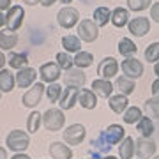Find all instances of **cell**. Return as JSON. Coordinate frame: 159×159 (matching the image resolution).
<instances>
[{"mask_svg":"<svg viewBox=\"0 0 159 159\" xmlns=\"http://www.w3.org/2000/svg\"><path fill=\"white\" fill-rule=\"evenodd\" d=\"M66 124V115L62 110L58 108H50L43 113V125L46 127V131L51 133H58Z\"/></svg>","mask_w":159,"mask_h":159,"instance_id":"7a4b0ae2","label":"cell"},{"mask_svg":"<svg viewBox=\"0 0 159 159\" xmlns=\"http://www.w3.org/2000/svg\"><path fill=\"white\" fill-rule=\"evenodd\" d=\"M16 85V76L9 69L0 71V92H11Z\"/></svg>","mask_w":159,"mask_h":159,"instance_id":"44dd1931","label":"cell"},{"mask_svg":"<svg viewBox=\"0 0 159 159\" xmlns=\"http://www.w3.org/2000/svg\"><path fill=\"white\" fill-rule=\"evenodd\" d=\"M111 150V145L106 142V138L102 136V133H99V136L94 138L90 142V156L92 157H102Z\"/></svg>","mask_w":159,"mask_h":159,"instance_id":"5bb4252c","label":"cell"},{"mask_svg":"<svg viewBox=\"0 0 159 159\" xmlns=\"http://www.w3.org/2000/svg\"><path fill=\"white\" fill-rule=\"evenodd\" d=\"M110 20H111V11L106 6L97 7L96 11H94V21H96L97 27H104Z\"/></svg>","mask_w":159,"mask_h":159,"instance_id":"1f68e13d","label":"cell"},{"mask_svg":"<svg viewBox=\"0 0 159 159\" xmlns=\"http://www.w3.org/2000/svg\"><path fill=\"white\" fill-rule=\"evenodd\" d=\"M11 159H30V157H29V156H27V154L20 152V154H14V156H12Z\"/></svg>","mask_w":159,"mask_h":159,"instance_id":"ee69618b","label":"cell"},{"mask_svg":"<svg viewBox=\"0 0 159 159\" xmlns=\"http://www.w3.org/2000/svg\"><path fill=\"white\" fill-rule=\"evenodd\" d=\"M0 97H2V92H0Z\"/></svg>","mask_w":159,"mask_h":159,"instance_id":"db71d44e","label":"cell"},{"mask_svg":"<svg viewBox=\"0 0 159 159\" xmlns=\"http://www.w3.org/2000/svg\"><path fill=\"white\" fill-rule=\"evenodd\" d=\"M60 2H62V4H71L73 0H60Z\"/></svg>","mask_w":159,"mask_h":159,"instance_id":"f907efd6","label":"cell"},{"mask_svg":"<svg viewBox=\"0 0 159 159\" xmlns=\"http://www.w3.org/2000/svg\"><path fill=\"white\" fill-rule=\"evenodd\" d=\"M136 131L143 138H150L154 134V122L150 117H142L136 124Z\"/></svg>","mask_w":159,"mask_h":159,"instance_id":"f1b7e54d","label":"cell"},{"mask_svg":"<svg viewBox=\"0 0 159 159\" xmlns=\"http://www.w3.org/2000/svg\"><path fill=\"white\" fill-rule=\"evenodd\" d=\"M89 159H94V157H89Z\"/></svg>","mask_w":159,"mask_h":159,"instance_id":"11a10c76","label":"cell"},{"mask_svg":"<svg viewBox=\"0 0 159 159\" xmlns=\"http://www.w3.org/2000/svg\"><path fill=\"white\" fill-rule=\"evenodd\" d=\"M143 110H145V117H150V119H159V97H150L145 101L143 104Z\"/></svg>","mask_w":159,"mask_h":159,"instance_id":"4dcf8cb0","label":"cell"},{"mask_svg":"<svg viewBox=\"0 0 159 159\" xmlns=\"http://www.w3.org/2000/svg\"><path fill=\"white\" fill-rule=\"evenodd\" d=\"M78 102L85 110H94L96 104H97V96L94 94V90H90V89H80Z\"/></svg>","mask_w":159,"mask_h":159,"instance_id":"ffe728a7","label":"cell"},{"mask_svg":"<svg viewBox=\"0 0 159 159\" xmlns=\"http://www.w3.org/2000/svg\"><path fill=\"white\" fill-rule=\"evenodd\" d=\"M62 92L64 90L60 89V85L55 81V83H50V87L46 89V97H48V101H50V102H58V101H60Z\"/></svg>","mask_w":159,"mask_h":159,"instance_id":"8d00e7d4","label":"cell"},{"mask_svg":"<svg viewBox=\"0 0 159 159\" xmlns=\"http://www.w3.org/2000/svg\"><path fill=\"white\" fill-rule=\"evenodd\" d=\"M6 145L9 150H12L14 154H20V152H25L30 145V136L29 133L25 131H20V129H12L6 138Z\"/></svg>","mask_w":159,"mask_h":159,"instance_id":"6da1fadb","label":"cell"},{"mask_svg":"<svg viewBox=\"0 0 159 159\" xmlns=\"http://www.w3.org/2000/svg\"><path fill=\"white\" fill-rule=\"evenodd\" d=\"M0 159H7V150L0 145Z\"/></svg>","mask_w":159,"mask_h":159,"instance_id":"bcb514c9","label":"cell"},{"mask_svg":"<svg viewBox=\"0 0 159 159\" xmlns=\"http://www.w3.org/2000/svg\"><path fill=\"white\" fill-rule=\"evenodd\" d=\"M102 136L106 138V142L113 147V145H119L122 140L125 138V133H124V127L119 124H111L108 125L106 129L102 131Z\"/></svg>","mask_w":159,"mask_h":159,"instance_id":"9a60e30c","label":"cell"},{"mask_svg":"<svg viewBox=\"0 0 159 159\" xmlns=\"http://www.w3.org/2000/svg\"><path fill=\"white\" fill-rule=\"evenodd\" d=\"M62 46L67 53H78V51H81V39H80L78 35H73V34L64 35Z\"/></svg>","mask_w":159,"mask_h":159,"instance_id":"d4e9b609","label":"cell"},{"mask_svg":"<svg viewBox=\"0 0 159 159\" xmlns=\"http://www.w3.org/2000/svg\"><path fill=\"white\" fill-rule=\"evenodd\" d=\"M39 76L44 83H55L60 78V67L57 62H46L41 66L39 69Z\"/></svg>","mask_w":159,"mask_h":159,"instance_id":"4fadbf2b","label":"cell"},{"mask_svg":"<svg viewBox=\"0 0 159 159\" xmlns=\"http://www.w3.org/2000/svg\"><path fill=\"white\" fill-rule=\"evenodd\" d=\"M4 25H6V14H4V12H0V29H2Z\"/></svg>","mask_w":159,"mask_h":159,"instance_id":"7dc6e473","label":"cell"},{"mask_svg":"<svg viewBox=\"0 0 159 159\" xmlns=\"http://www.w3.org/2000/svg\"><path fill=\"white\" fill-rule=\"evenodd\" d=\"M97 35H99V27L96 25L94 20H81L78 23V37L81 41H85V43H92V41L97 39Z\"/></svg>","mask_w":159,"mask_h":159,"instance_id":"277c9868","label":"cell"},{"mask_svg":"<svg viewBox=\"0 0 159 159\" xmlns=\"http://www.w3.org/2000/svg\"><path fill=\"white\" fill-rule=\"evenodd\" d=\"M25 4H29V6H34V4H41V0H23Z\"/></svg>","mask_w":159,"mask_h":159,"instance_id":"c3c4849f","label":"cell"},{"mask_svg":"<svg viewBox=\"0 0 159 159\" xmlns=\"http://www.w3.org/2000/svg\"><path fill=\"white\" fill-rule=\"evenodd\" d=\"M152 159H159V156H156V157H152Z\"/></svg>","mask_w":159,"mask_h":159,"instance_id":"f5cc1de1","label":"cell"},{"mask_svg":"<svg viewBox=\"0 0 159 159\" xmlns=\"http://www.w3.org/2000/svg\"><path fill=\"white\" fill-rule=\"evenodd\" d=\"M85 80H87L85 73H83L80 67L67 69V71L64 73V76H62L64 85L66 87H76V89H80V87L85 85Z\"/></svg>","mask_w":159,"mask_h":159,"instance_id":"8fae6325","label":"cell"},{"mask_svg":"<svg viewBox=\"0 0 159 159\" xmlns=\"http://www.w3.org/2000/svg\"><path fill=\"white\" fill-rule=\"evenodd\" d=\"M133 156H134V140L127 136L119 145V159H133Z\"/></svg>","mask_w":159,"mask_h":159,"instance_id":"cb8c5ba5","label":"cell"},{"mask_svg":"<svg viewBox=\"0 0 159 159\" xmlns=\"http://www.w3.org/2000/svg\"><path fill=\"white\" fill-rule=\"evenodd\" d=\"M55 60H57L58 67L64 69V71H67V69H71L74 66V58L69 55L67 51H62V53H57V57H55Z\"/></svg>","mask_w":159,"mask_h":159,"instance_id":"d590c367","label":"cell"},{"mask_svg":"<svg viewBox=\"0 0 159 159\" xmlns=\"http://www.w3.org/2000/svg\"><path fill=\"white\" fill-rule=\"evenodd\" d=\"M50 156L51 159H73V150L62 142H53L50 145Z\"/></svg>","mask_w":159,"mask_h":159,"instance_id":"ac0fdd59","label":"cell"},{"mask_svg":"<svg viewBox=\"0 0 159 159\" xmlns=\"http://www.w3.org/2000/svg\"><path fill=\"white\" fill-rule=\"evenodd\" d=\"M110 110L113 111V113H124L125 110H127V96H124V94H117V96H111L110 97Z\"/></svg>","mask_w":159,"mask_h":159,"instance_id":"603a6c76","label":"cell"},{"mask_svg":"<svg viewBox=\"0 0 159 159\" xmlns=\"http://www.w3.org/2000/svg\"><path fill=\"white\" fill-rule=\"evenodd\" d=\"M150 18H152L154 21L159 23V2H156V4L150 6Z\"/></svg>","mask_w":159,"mask_h":159,"instance_id":"ab89813d","label":"cell"},{"mask_svg":"<svg viewBox=\"0 0 159 159\" xmlns=\"http://www.w3.org/2000/svg\"><path fill=\"white\" fill-rule=\"evenodd\" d=\"M18 43V34H14V32H0V50H12L14 46H16Z\"/></svg>","mask_w":159,"mask_h":159,"instance_id":"f546056e","label":"cell"},{"mask_svg":"<svg viewBox=\"0 0 159 159\" xmlns=\"http://www.w3.org/2000/svg\"><path fill=\"white\" fill-rule=\"evenodd\" d=\"M92 62H94V55L89 53V51H78V53L74 55V66L80 67V69L89 67Z\"/></svg>","mask_w":159,"mask_h":159,"instance_id":"e575fe53","label":"cell"},{"mask_svg":"<svg viewBox=\"0 0 159 159\" xmlns=\"http://www.w3.org/2000/svg\"><path fill=\"white\" fill-rule=\"evenodd\" d=\"M136 51H138L136 44H134L129 37H122V39H120V43H119V53L122 55V57L131 58V57H134V55H136Z\"/></svg>","mask_w":159,"mask_h":159,"instance_id":"484cf974","label":"cell"},{"mask_svg":"<svg viewBox=\"0 0 159 159\" xmlns=\"http://www.w3.org/2000/svg\"><path fill=\"white\" fill-rule=\"evenodd\" d=\"M156 152V143L150 138L140 136L138 140H134V154L138 156V159H148L152 157Z\"/></svg>","mask_w":159,"mask_h":159,"instance_id":"9c48e42d","label":"cell"},{"mask_svg":"<svg viewBox=\"0 0 159 159\" xmlns=\"http://www.w3.org/2000/svg\"><path fill=\"white\" fill-rule=\"evenodd\" d=\"M11 0H0V12H4V11H9L11 9Z\"/></svg>","mask_w":159,"mask_h":159,"instance_id":"60d3db41","label":"cell"},{"mask_svg":"<svg viewBox=\"0 0 159 159\" xmlns=\"http://www.w3.org/2000/svg\"><path fill=\"white\" fill-rule=\"evenodd\" d=\"M41 124H43V113L32 111V113L29 115V119H27V131H29L30 134H34V133L39 131Z\"/></svg>","mask_w":159,"mask_h":159,"instance_id":"d6a6232c","label":"cell"},{"mask_svg":"<svg viewBox=\"0 0 159 159\" xmlns=\"http://www.w3.org/2000/svg\"><path fill=\"white\" fill-rule=\"evenodd\" d=\"M110 21L113 23L117 29H122L129 23V11L124 9V7H117V9L111 11V20Z\"/></svg>","mask_w":159,"mask_h":159,"instance_id":"7402d4cb","label":"cell"},{"mask_svg":"<svg viewBox=\"0 0 159 159\" xmlns=\"http://www.w3.org/2000/svg\"><path fill=\"white\" fill-rule=\"evenodd\" d=\"M23 16H25V11H23L21 6H12L9 11L6 12V27L9 32H16L23 23Z\"/></svg>","mask_w":159,"mask_h":159,"instance_id":"8992f818","label":"cell"},{"mask_svg":"<svg viewBox=\"0 0 159 159\" xmlns=\"http://www.w3.org/2000/svg\"><path fill=\"white\" fill-rule=\"evenodd\" d=\"M35 78H37V73H35L34 67H25L20 69L16 74V85L20 89H29V87L34 85Z\"/></svg>","mask_w":159,"mask_h":159,"instance_id":"e0dca14e","label":"cell"},{"mask_svg":"<svg viewBox=\"0 0 159 159\" xmlns=\"http://www.w3.org/2000/svg\"><path fill=\"white\" fill-rule=\"evenodd\" d=\"M117 73H119V62H117L113 57L102 58L101 62H99V66H97V74H99L102 80L115 78Z\"/></svg>","mask_w":159,"mask_h":159,"instance_id":"52a82bcc","label":"cell"},{"mask_svg":"<svg viewBox=\"0 0 159 159\" xmlns=\"http://www.w3.org/2000/svg\"><path fill=\"white\" fill-rule=\"evenodd\" d=\"M120 69H122L124 76H127V78H131V80H136V78H140V76L143 74L142 60H138V58H134V57L125 58L124 62L120 64Z\"/></svg>","mask_w":159,"mask_h":159,"instance_id":"ba28073f","label":"cell"},{"mask_svg":"<svg viewBox=\"0 0 159 159\" xmlns=\"http://www.w3.org/2000/svg\"><path fill=\"white\" fill-rule=\"evenodd\" d=\"M64 142L67 143V145H81L83 143V140H85L87 136V131H85V125L83 124H73L69 125V127H66V131H64Z\"/></svg>","mask_w":159,"mask_h":159,"instance_id":"3957f363","label":"cell"},{"mask_svg":"<svg viewBox=\"0 0 159 159\" xmlns=\"http://www.w3.org/2000/svg\"><path fill=\"white\" fill-rule=\"evenodd\" d=\"M7 62H9V66L12 69H18V71L29 67V57H27V53H11L7 57Z\"/></svg>","mask_w":159,"mask_h":159,"instance_id":"4316f807","label":"cell"},{"mask_svg":"<svg viewBox=\"0 0 159 159\" xmlns=\"http://www.w3.org/2000/svg\"><path fill=\"white\" fill-rule=\"evenodd\" d=\"M152 94H154L156 97H159V78L152 83Z\"/></svg>","mask_w":159,"mask_h":159,"instance_id":"b9f144b4","label":"cell"},{"mask_svg":"<svg viewBox=\"0 0 159 159\" xmlns=\"http://www.w3.org/2000/svg\"><path fill=\"white\" fill-rule=\"evenodd\" d=\"M78 96H80V89L76 87H67L64 89L62 96H60V110H71L74 108V104L78 102Z\"/></svg>","mask_w":159,"mask_h":159,"instance_id":"2e32d148","label":"cell"},{"mask_svg":"<svg viewBox=\"0 0 159 159\" xmlns=\"http://www.w3.org/2000/svg\"><path fill=\"white\" fill-rule=\"evenodd\" d=\"M115 87H117V90H119L120 94H124V96L133 94V90L136 89V85H134V80L127 78V76H119V78H117V83H115Z\"/></svg>","mask_w":159,"mask_h":159,"instance_id":"83f0119b","label":"cell"},{"mask_svg":"<svg viewBox=\"0 0 159 159\" xmlns=\"http://www.w3.org/2000/svg\"><path fill=\"white\" fill-rule=\"evenodd\" d=\"M145 62H159V43H152L145 50Z\"/></svg>","mask_w":159,"mask_h":159,"instance_id":"74e56055","label":"cell"},{"mask_svg":"<svg viewBox=\"0 0 159 159\" xmlns=\"http://www.w3.org/2000/svg\"><path fill=\"white\" fill-rule=\"evenodd\" d=\"M7 62V58L4 57V53H2V51H0V71H2V69H4V64Z\"/></svg>","mask_w":159,"mask_h":159,"instance_id":"f6af8a7d","label":"cell"},{"mask_svg":"<svg viewBox=\"0 0 159 159\" xmlns=\"http://www.w3.org/2000/svg\"><path fill=\"white\" fill-rule=\"evenodd\" d=\"M154 73L157 74V78H159V62H156V64H154Z\"/></svg>","mask_w":159,"mask_h":159,"instance_id":"681fc988","label":"cell"},{"mask_svg":"<svg viewBox=\"0 0 159 159\" xmlns=\"http://www.w3.org/2000/svg\"><path fill=\"white\" fill-rule=\"evenodd\" d=\"M57 21L62 29H73L74 25L80 21V12L74 7H62L57 12Z\"/></svg>","mask_w":159,"mask_h":159,"instance_id":"5b68a950","label":"cell"},{"mask_svg":"<svg viewBox=\"0 0 159 159\" xmlns=\"http://www.w3.org/2000/svg\"><path fill=\"white\" fill-rule=\"evenodd\" d=\"M127 6H129L131 11H145L147 7L152 6V0H127Z\"/></svg>","mask_w":159,"mask_h":159,"instance_id":"f35d334b","label":"cell"},{"mask_svg":"<svg viewBox=\"0 0 159 159\" xmlns=\"http://www.w3.org/2000/svg\"><path fill=\"white\" fill-rule=\"evenodd\" d=\"M143 117V111L142 108H138V106H131V108H127L124 111V122L125 124H138V120Z\"/></svg>","mask_w":159,"mask_h":159,"instance_id":"836d02e7","label":"cell"},{"mask_svg":"<svg viewBox=\"0 0 159 159\" xmlns=\"http://www.w3.org/2000/svg\"><path fill=\"white\" fill-rule=\"evenodd\" d=\"M127 29H129V32L133 35L143 37V35H147L148 30H150V21H148V18H145V16L133 18V20L127 23Z\"/></svg>","mask_w":159,"mask_h":159,"instance_id":"7c38bea8","label":"cell"},{"mask_svg":"<svg viewBox=\"0 0 159 159\" xmlns=\"http://www.w3.org/2000/svg\"><path fill=\"white\" fill-rule=\"evenodd\" d=\"M57 0H41V6H44V7H51L53 4H55Z\"/></svg>","mask_w":159,"mask_h":159,"instance_id":"7bdbcfd3","label":"cell"},{"mask_svg":"<svg viewBox=\"0 0 159 159\" xmlns=\"http://www.w3.org/2000/svg\"><path fill=\"white\" fill-rule=\"evenodd\" d=\"M43 92H44V85H43V83H34L32 89H29V90L23 94L21 102L27 106V108H35V106L41 102Z\"/></svg>","mask_w":159,"mask_h":159,"instance_id":"30bf717a","label":"cell"},{"mask_svg":"<svg viewBox=\"0 0 159 159\" xmlns=\"http://www.w3.org/2000/svg\"><path fill=\"white\" fill-rule=\"evenodd\" d=\"M104 159H117V157H115V156H106Z\"/></svg>","mask_w":159,"mask_h":159,"instance_id":"816d5d0a","label":"cell"},{"mask_svg":"<svg viewBox=\"0 0 159 159\" xmlns=\"http://www.w3.org/2000/svg\"><path fill=\"white\" fill-rule=\"evenodd\" d=\"M92 90L94 94L99 97H111V92H113V85H111V81L110 80H94L92 81Z\"/></svg>","mask_w":159,"mask_h":159,"instance_id":"d6986e66","label":"cell"}]
</instances>
